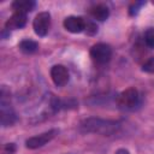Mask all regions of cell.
Masks as SVG:
<instances>
[{
	"label": "cell",
	"instance_id": "cell-1",
	"mask_svg": "<svg viewBox=\"0 0 154 154\" xmlns=\"http://www.w3.org/2000/svg\"><path fill=\"white\" fill-rule=\"evenodd\" d=\"M79 128L84 132H94V134H100L103 136H111L119 130L120 124L116 120H106V119H100V118H88L81 123Z\"/></svg>",
	"mask_w": 154,
	"mask_h": 154
},
{
	"label": "cell",
	"instance_id": "cell-2",
	"mask_svg": "<svg viewBox=\"0 0 154 154\" xmlns=\"http://www.w3.org/2000/svg\"><path fill=\"white\" fill-rule=\"evenodd\" d=\"M1 101H0V122H1V125L2 126H8V125H12L17 117H16V113L13 112V109L10 107V100L6 101L7 96L5 95V89L2 87L1 89Z\"/></svg>",
	"mask_w": 154,
	"mask_h": 154
},
{
	"label": "cell",
	"instance_id": "cell-3",
	"mask_svg": "<svg viewBox=\"0 0 154 154\" xmlns=\"http://www.w3.org/2000/svg\"><path fill=\"white\" fill-rule=\"evenodd\" d=\"M90 57L97 64H106L112 57V49L106 43H96L90 48Z\"/></svg>",
	"mask_w": 154,
	"mask_h": 154
},
{
	"label": "cell",
	"instance_id": "cell-4",
	"mask_svg": "<svg viewBox=\"0 0 154 154\" xmlns=\"http://www.w3.org/2000/svg\"><path fill=\"white\" fill-rule=\"evenodd\" d=\"M58 134V130L53 129V130H49V131H46L43 134H40L37 136H34V137H30L25 141V146L26 148L29 149H36V148H40L42 146H45L46 143H48L49 141H52Z\"/></svg>",
	"mask_w": 154,
	"mask_h": 154
},
{
	"label": "cell",
	"instance_id": "cell-5",
	"mask_svg": "<svg viewBox=\"0 0 154 154\" xmlns=\"http://www.w3.org/2000/svg\"><path fill=\"white\" fill-rule=\"evenodd\" d=\"M51 26V14L48 12H40L34 22H32V28L36 35L38 36H46Z\"/></svg>",
	"mask_w": 154,
	"mask_h": 154
},
{
	"label": "cell",
	"instance_id": "cell-6",
	"mask_svg": "<svg viewBox=\"0 0 154 154\" xmlns=\"http://www.w3.org/2000/svg\"><path fill=\"white\" fill-rule=\"evenodd\" d=\"M138 102V91L134 87H130L122 91L118 96V103L123 108H132Z\"/></svg>",
	"mask_w": 154,
	"mask_h": 154
},
{
	"label": "cell",
	"instance_id": "cell-7",
	"mask_svg": "<svg viewBox=\"0 0 154 154\" xmlns=\"http://www.w3.org/2000/svg\"><path fill=\"white\" fill-rule=\"evenodd\" d=\"M51 77L57 87H64L69 82V71L64 65L58 64L51 69Z\"/></svg>",
	"mask_w": 154,
	"mask_h": 154
},
{
	"label": "cell",
	"instance_id": "cell-8",
	"mask_svg": "<svg viewBox=\"0 0 154 154\" xmlns=\"http://www.w3.org/2000/svg\"><path fill=\"white\" fill-rule=\"evenodd\" d=\"M85 24H87L85 20L82 17H77V16H70L64 19V28L73 34L83 31L85 29Z\"/></svg>",
	"mask_w": 154,
	"mask_h": 154
},
{
	"label": "cell",
	"instance_id": "cell-9",
	"mask_svg": "<svg viewBox=\"0 0 154 154\" xmlns=\"http://www.w3.org/2000/svg\"><path fill=\"white\" fill-rule=\"evenodd\" d=\"M25 24H26V14L23 12H13V14L5 23V29L6 30L20 29Z\"/></svg>",
	"mask_w": 154,
	"mask_h": 154
},
{
	"label": "cell",
	"instance_id": "cell-10",
	"mask_svg": "<svg viewBox=\"0 0 154 154\" xmlns=\"http://www.w3.org/2000/svg\"><path fill=\"white\" fill-rule=\"evenodd\" d=\"M89 13L96 20H106L109 16V11H108L107 6H105L102 4H97V5H94L93 7H90Z\"/></svg>",
	"mask_w": 154,
	"mask_h": 154
},
{
	"label": "cell",
	"instance_id": "cell-11",
	"mask_svg": "<svg viewBox=\"0 0 154 154\" xmlns=\"http://www.w3.org/2000/svg\"><path fill=\"white\" fill-rule=\"evenodd\" d=\"M35 6L36 2L34 0H16L12 2V8L14 10V12H23L25 14L32 11Z\"/></svg>",
	"mask_w": 154,
	"mask_h": 154
},
{
	"label": "cell",
	"instance_id": "cell-12",
	"mask_svg": "<svg viewBox=\"0 0 154 154\" xmlns=\"http://www.w3.org/2000/svg\"><path fill=\"white\" fill-rule=\"evenodd\" d=\"M38 45L32 40H23L19 43V49L25 54H32L37 51Z\"/></svg>",
	"mask_w": 154,
	"mask_h": 154
},
{
	"label": "cell",
	"instance_id": "cell-13",
	"mask_svg": "<svg viewBox=\"0 0 154 154\" xmlns=\"http://www.w3.org/2000/svg\"><path fill=\"white\" fill-rule=\"evenodd\" d=\"M144 42L148 47L154 48V28H149L144 32Z\"/></svg>",
	"mask_w": 154,
	"mask_h": 154
},
{
	"label": "cell",
	"instance_id": "cell-14",
	"mask_svg": "<svg viewBox=\"0 0 154 154\" xmlns=\"http://www.w3.org/2000/svg\"><path fill=\"white\" fill-rule=\"evenodd\" d=\"M142 70L148 73H154V57L149 58L142 66Z\"/></svg>",
	"mask_w": 154,
	"mask_h": 154
},
{
	"label": "cell",
	"instance_id": "cell-15",
	"mask_svg": "<svg viewBox=\"0 0 154 154\" xmlns=\"http://www.w3.org/2000/svg\"><path fill=\"white\" fill-rule=\"evenodd\" d=\"M16 152V144L14 143H6L1 147L0 153L1 154H13Z\"/></svg>",
	"mask_w": 154,
	"mask_h": 154
},
{
	"label": "cell",
	"instance_id": "cell-16",
	"mask_svg": "<svg viewBox=\"0 0 154 154\" xmlns=\"http://www.w3.org/2000/svg\"><path fill=\"white\" fill-rule=\"evenodd\" d=\"M144 2L143 1H138V2H134L131 6H130V10H129V12H130V14L131 16H134V14H136L137 12H138V10H140V7L143 5Z\"/></svg>",
	"mask_w": 154,
	"mask_h": 154
},
{
	"label": "cell",
	"instance_id": "cell-17",
	"mask_svg": "<svg viewBox=\"0 0 154 154\" xmlns=\"http://www.w3.org/2000/svg\"><path fill=\"white\" fill-rule=\"evenodd\" d=\"M85 30H87V32L88 34H90V35H93V34H95L96 31H97V26L94 24V23H87L85 24Z\"/></svg>",
	"mask_w": 154,
	"mask_h": 154
},
{
	"label": "cell",
	"instance_id": "cell-18",
	"mask_svg": "<svg viewBox=\"0 0 154 154\" xmlns=\"http://www.w3.org/2000/svg\"><path fill=\"white\" fill-rule=\"evenodd\" d=\"M116 154H130V153H129V150H128V149L122 148V149H118V150L116 152Z\"/></svg>",
	"mask_w": 154,
	"mask_h": 154
},
{
	"label": "cell",
	"instance_id": "cell-19",
	"mask_svg": "<svg viewBox=\"0 0 154 154\" xmlns=\"http://www.w3.org/2000/svg\"><path fill=\"white\" fill-rule=\"evenodd\" d=\"M153 5H154V0H153Z\"/></svg>",
	"mask_w": 154,
	"mask_h": 154
}]
</instances>
